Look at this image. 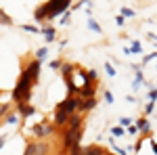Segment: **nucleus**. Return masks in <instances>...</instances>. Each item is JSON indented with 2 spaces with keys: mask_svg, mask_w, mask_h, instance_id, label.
I'll list each match as a JSON object with an SVG mask.
<instances>
[{
  "mask_svg": "<svg viewBox=\"0 0 157 155\" xmlns=\"http://www.w3.org/2000/svg\"><path fill=\"white\" fill-rule=\"evenodd\" d=\"M88 23H90V27H92V29H94V32H98V29H101V27H98V25L94 23V21H92V19H90V21H88Z\"/></svg>",
  "mask_w": 157,
  "mask_h": 155,
  "instance_id": "obj_14",
  "label": "nucleus"
},
{
  "mask_svg": "<svg viewBox=\"0 0 157 155\" xmlns=\"http://www.w3.org/2000/svg\"><path fill=\"white\" fill-rule=\"evenodd\" d=\"M94 105H97V99H86V101H82V99H80V105H78V109H80V111H90Z\"/></svg>",
  "mask_w": 157,
  "mask_h": 155,
  "instance_id": "obj_8",
  "label": "nucleus"
},
{
  "mask_svg": "<svg viewBox=\"0 0 157 155\" xmlns=\"http://www.w3.org/2000/svg\"><path fill=\"white\" fill-rule=\"evenodd\" d=\"M107 155H109V153H107Z\"/></svg>",
  "mask_w": 157,
  "mask_h": 155,
  "instance_id": "obj_20",
  "label": "nucleus"
},
{
  "mask_svg": "<svg viewBox=\"0 0 157 155\" xmlns=\"http://www.w3.org/2000/svg\"><path fill=\"white\" fill-rule=\"evenodd\" d=\"M67 119H69V113L59 105V107H57V113H55V124H57V126H65Z\"/></svg>",
  "mask_w": 157,
  "mask_h": 155,
  "instance_id": "obj_3",
  "label": "nucleus"
},
{
  "mask_svg": "<svg viewBox=\"0 0 157 155\" xmlns=\"http://www.w3.org/2000/svg\"><path fill=\"white\" fill-rule=\"evenodd\" d=\"M121 13H124V15H126V17H132V15H134V13L130 11V9H124V11H121Z\"/></svg>",
  "mask_w": 157,
  "mask_h": 155,
  "instance_id": "obj_15",
  "label": "nucleus"
},
{
  "mask_svg": "<svg viewBox=\"0 0 157 155\" xmlns=\"http://www.w3.org/2000/svg\"><path fill=\"white\" fill-rule=\"evenodd\" d=\"M111 134H113V136H121V134H124V130L117 126V128H113V130H111Z\"/></svg>",
  "mask_w": 157,
  "mask_h": 155,
  "instance_id": "obj_13",
  "label": "nucleus"
},
{
  "mask_svg": "<svg viewBox=\"0 0 157 155\" xmlns=\"http://www.w3.org/2000/svg\"><path fill=\"white\" fill-rule=\"evenodd\" d=\"M44 55H46V48H40V50H38V57H40V59H42V57H44Z\"/></svg>",
  "mask_w": 157,
  "mask_h": 155,
  "instance_id": "obj_16",
  "label": "nucleus"
},
{
  "mask_svg": "<svg viewBox=\"0 0 157 155\" xmlns=\"http://www.w3.org/2000/svg\"><path fill=\"white\" fill-rule=\"evenodd\" d=\"M0 21H2V23H6V25H11L13 21H11V17H6V15H4V13L0 11Z\"/></svg>",
  "mask_w": 157,
  "mask_h": 155,
  "instance_id": "obj_12",
  "label": "nucleus"
},
{
  "mask_svg": "<svg viewBox=\"0 0 157 155\" xmlns=\"http://www.w3.org/2000/svg\"><path fill=\"white\" fill-rule=\"evenodd\" d=\"M107 73H109V76H113V73H115V69H113L111 65H107Z\"/></svg>",
  "mask_w": 157,
  "mask_h": 155,
  "instance_id": "obj_18",
  "label": "nucleus"
},
{
  "mask_svg": "<svg viewBox=\"0 0 157 155\" xmlns=\"http://www.w3.org/2000/svg\"><path fill=\"white\" fill-rule=\"evenodd\" d=\"M67 126L69 128H80L82 126V113H71L67 119Z\"/></svg>",
  "mask_w": 157,
  "mask_h": 155,
  "instance_id": "obj_7",
  "label": "nucleus"
},
{
  "mask_svg": "<svg viewBox=\"0 0 157 155\" xmlns=\"http://www.w3.org/2000/svg\"><path fill=\"white\" fill-rule=\"evenodd\" d=\"M82 155H107V153L103 151V147H97V145H92V147L84 149V151H82Z\"/></svg>",
  "mask_w": 157,
  "mask_h": 155,
  "instance_id": "obj_9",
  "label": "nucleus"
},
{
  "mask_svg": "<svg viewBox=\"0 0 157 155\" xmlns=\"http://www.w3.org/2000/svg\"><path fill=\"white\" fill-rule=\"evenodd\" d=\"M2 143H4V138H2V136H0V149H2Z\"/></svg>",
  "mask_w": 157,
  "mask_h": 155,
  "instance_id": "obj_19",
  "label": "nucleus"
},
{
  "mask_svg": "<svg viewBox=\"0 0 157 155\" xmlns=\"http://www.w3.org/2000/svg\"><path fill=\"white\" fill-rule=\"evenodd\" d=\"M44 36H46V40H55V29H52V27H46V29H44Z\"/></svg>",
  "mask_w": 157,
  "mask_h": 155,
  "instance_id": "obj_11",
  "label": "nucleus"
},
{
  "mask_svg": "<svg viewBox=\"0 0 157 155\" xmlns=\"http://www.w3.org/2000/svg\"><path fill=\"white\" fill-rule=\"evenodd\" d=\"M25 72H27V76H29L32 80H36V78H38V72H40V61H32V63L25 67Z\"/></svg>",
  "mask_w": 157,
  "mask_h": 155,
  "instance_id": "obj_6",
  "label": "nucleus"
},
{
  "mask_svg": "<svg viewBox=\"0 0 157 155\" xmlns=\"http://www.w3.org/2000/svg\"><path fill=\"white\" fill-rule=\"evenodd\" d=\"M69 6V2L65 0V2H48V4H44V13L48 15V17H55V15H59L61 11H65Z\"/></svg>",
  "mask_w": 157,
  "mask_h": 155,
  "instance_id": "obj_1",
  "label": "nucleus"
},
{
  "mask_svg": "<svg viewBox=\"0 0 157 155\" xmlns=\"http://www.w3.org/2000/svg\"><path fill=\"white\" fill-rule=\"evenodd\" d=\"M17 111H19L23 118H29V115L36 113V109L32 107V105H27V103H17Z\"/></svg>",
  "mask_w": 157,
  "mask_h": 155,
  "instance_id": "obj_5",
  "label": "nucleus"
},
{
  "mask_svg": "<svg viewBox=\"0 0 157 155\" xmlns=\"http://www.w3.org/2000/svg\"><path fill=\"white\" fill-rule=\"evenodd\" d=\"M6 122H9V124H15V122H17V118H15V115H9V118H6Z\"/></svg>",
  "mask_w": 157,
  "mask_h": 155,
  "instance_id": "obj_17",
  "label": "nucleus"
},
{
  "mask_svg": "<svg viewBox=\"0 0 157 155\" xmlns=\"http://www.w3.org/2000/svg\"><path fill=\"white\" fill-rule=\"evenodd\" d=\"M94 92H97V88H94L92 84H84V86L80 88V96H82V99H94Z\"/></svg>",
  "mask_w": 157,
  "mask_h": 155,
  "instance_id": "obj_4",
  "label": "nucleus"
},
{
  "mask_svg": "<svg viewBox=\"0 0 157 155\" xmlns=\"http://www.w3.org/2000/svg\"><path fill=\"white\" fill-rule=\"evenodd\" d=\"M32 132H34L36 136H48V134H52V124H48V122L38 124V126H34V128H32Z\"/></svg>",
  "mask_w": 157,
  "mask_h": 155,
  "instance_id": "obj_2",
  "label": "nucleus"
},
{
  "mask_svg": "<svg viewBox=\"0 0 157 155\" xmlns=\"http://www.w3.org/2000/svg\"><path fill=\"white\" fill-rule=\"evenodd\" d=\"M73 69H75V67H73L71 63H65V65H61V73L65 76V80H69V78H71Z\"/></svg>",
  "mask_w": 157,
  "mask_h": 155,
  "instance_id": "obj_10",
  "label": "nucleus"
}]
</instances>
